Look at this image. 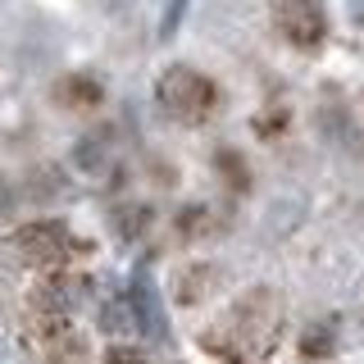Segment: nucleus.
<instances>
[{
  "label": "nucleus",
  "mask_w": 364,
  "mask_h": 364,
  "mask_svg": "<svg viewBox=\"0 0 364 364\" xmlns=\"http://www.w3.org/2000/svg\"><path fill=\"white\" fill-rule=\"evenodd\" d=\"M200 350H205V355H214V360H246V346L237 341L232 328H223V323L200 333Z\"/></svg>",
  "instance_id": "9"
},
{
  "label": "nucleus",
  "mask_w": 364,
  "mask_h": 364,
  "mask_svg": "<svg viewBox=\"0 0 364 364\" xmlns=\"http://www.w3.org/2000/svg\"><path fill=\"white\" fill-rule=\"evenodd\" d=\"M214 168H219V178L232 191H250V168H246V159L237 151H219V155H214Z\"/></svg>",
  "instance_id": "11"
},
{
  "label": "nucleus",
  "mask_w": 364,
  "mask_h": 364,
  "mask_svg": "<svg viewBox=\"0 0 364 364\" xmlns=\"http://www.w3.org/2000/svg\"><path fill=\"white\" fill-rule=\"evenodd\" d=\"M223 282V269L210 264V259H191V264H182L173 273V282H168V291H173L178 305H205L214 291H219Z\"/></svg>",
  "instance_id": "5"
},
{
  "label": "nucleus",
  "mask_w": 364,
  "mask_h": 364,
  "mask_svg": "<svg viewBox=\"0 0 364 364\" xmlns=\"http://www.w3.org/2000/svg\"><path fill=\"white\" fill-rule=\"evenodd\" d=\"M141 355H146L141 346H109L105 350V360H141Z\"/></svg>",
  "instance_id": "14"
},
{
  "label": "nucleus",
  "mask_w": 364,
  "mask_h": 364,
  "mask_svg": "<svg viewBox=\"0 0 364 364\" xmlns=\"http://www.w3.org/2000/svg\"><path fill=\"white\" fill-rule=\"evenodd\" d=\"M155 100L168 119L196 128V123H205L219 109V87H214L210 73H200V68H191V64H168L155 82Z\"/></svg>",
  "instance_id": "1"
},
{
  "label": "nucleus",
  "mask_w": 364,
  "mask_h": 364,
  "mask_svg": "<svg viewBox=\"0 0 364 364\" xmlns=\"http://www.w3.org/2000/svg\"><path fill=\"white\" fill-rule=\"evenodd\" d=\"M173 228H178V237H182V242H205V237H214L223 223L214 219V210H210V205H187V210H178Z\"/></svg>",
  "instance_id": "8"
},
{
  "label": "nucleus",
  "mask_w": 364,
  "mask_h": 364,
  "mask_svg": "<svg viewBox=\"0 0 364 364\" xmlns=\"http://www.w3.org/2000/svg\"><path fill=\"white\" fill-rule=\"evenodd\" d=\"M55 100H60L68 114H91V109H100V100H105V87H100L91 73H64L60 82H55Z\"/></svg>",
  "instance_id": "6"
},
{
  "label": "nucleus",
  "mask_w": 364,
  "mask_h": 364,
  "mask_svg": "<svg viewBox=\"0 0 364 364\" xmlns=\"http://www.w3.org/2000/svg\"><path fill=\"white\" fill-rule=\"evenodd\" d=\"M273 28L296 50H318L328 37V14L318 0H273Z\"/></svg>",
  "instance_id": "4"
},
{
  "label": "nucleus",
  "mask_w": 364,
  "mask_h": 364,
  "mask_svg": "<svg viewBox=\"0 0 364 364\" xmlns=\"http://www.w3.org/2000/svg\"><path fill=\"white\" fill-rule=\"evenodd\" d=\"M146 228H151V210H146V205H123V210H114V232H119L123 242H136Z\"/></svg>",
  "instance_id": "10"
},
{
  "label": "nucleus",
  "mask_w": 364,
  "mask_h": 364,
  "mask_svg": "<svg viewBox=\"0 0 364 364\" xmlns=\"http://www.w3.org/2000/svg\"><path fill=\"white\" fill-rule=\"evenodd\" d=\"M9 250H14L18 264L46 273V269L68 264L73 255H82L87 242H77V237L68 232V223H60V219H32V223H23V228L9 232Z\"/></svg>",
  "instance_id": "3"
},
{
  "label": "nucleus",
  "mask_w": 364,
  "mask_h": 364,
  "mask_svg": "<svg viewBox=\"0 0 364 364\" xmlns=\"http://www.w3.org/2000/svg\"><path fill=\"white\" fill-rule=\"evenodd\" d=\"M9 210H14V182L0 173V214H9Z\"/></svg>",
  "instance_id": "13"
},
{
  "label": "nucleus",
  "mask_w": 364,
  "mask_h": 364,
  "mask_svg": "<svg viewBox=\"0 0 364 364\" xmlns=\"http://www.w3.org/2000/svg\"><path fill=\"white\" fill-rule=\"evenodd\" d=\"M337 318H314L310 328H301V341H296V350H301L305 360H328L337 355Z\"/></svg>",
  "instance_id": "7"
},
{
  "label": "nucleus",
  "mask_w": 364,
  "mask_h": 364,
  "mask_svg": "<svg viewBox=\"0 0 364 364\" xmlns=\"http://www.w3.org/2000/svg\"><path fill=\"white\" fill-rule=\"evenodd\" d=\"M32 182H37V187H32V196H60V182H64V173L60 168H37V173H32Z\"/></svg>",
  "instance_id": "12"
},
{
  "label": "nucleus",
  "mask_w": 364,
  "mask_h": 364,
  "mask_svg": "<svg viewBox=\"0 0 364 364\" xmlns=\"http://www.w3.org/2000/svg\"><path fill=\"white\" fill-rule=\"evenodd\" d=\"M228 328L246 346V355H273V346L282 337V296L273 287H246L232 301Z\"/></svg>",
  "instance_id": "2"
}]
</instances>
